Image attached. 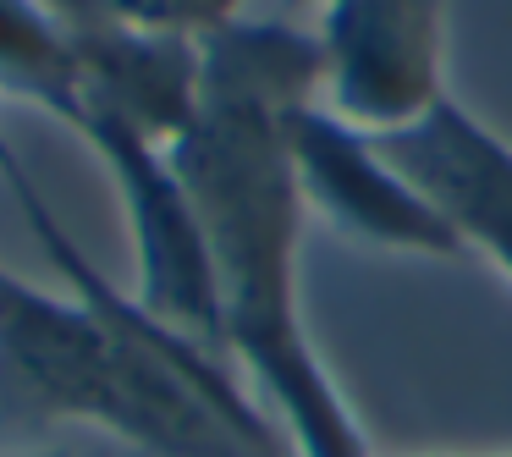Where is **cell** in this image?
<instances>
[{
    "label": "cell",
    "mask_w": 512,
    "mask_h": 457,
    "mask_svg": "<svg viewBox=\"0 0 512 457\" xmlns=\"http://www.w3.org/2000/svg\"><path fill=\"white\" fill-rule=\"evenodd\" d=\"M375 138V133H369ZM375 149L441 210L457 243L485 254L512 281V144L468 105L441 100L424 122L380 133Z\"/></svg>",
    "instance_id": "cell-7"
},
{
    "label": "cell",
    "mask_w": 512,
    "mask_h": 457,
    "mask_svg": "<svg viewBox=\"0 0 512 457\" xmlns=\"http://www.w3.org/2000/svg\"><path fill=\"white\" fill-rule=\"evenodd\" d=\"M281 144L298 171L303 204L336 226L342 237L391 254H424V259H463L468 248L441 221L430 199L375 149V138L358 133L325 105L281 116Z\"/></svg>",
    "instance_id": "cell-5"
},
{
    "label": "cell",
    "mask_w": 512,
    "mask_h": 457,
    "mask_svg": "<svg viewBox=\"0 0 512 457\" xmlns=\"http://www.w3.org/2000/svg\"><path fill=\"white\" fill-rule=\"evenodd\" d=\"M0 155H6V138H0Z\"/></svg>",
    "instance_id": "cell-13"
},
{
    "label": "cell",
    "mask_w": 512,
    "mask_h": 457,
    "mask_svg": "<svg viewBox=\"0 0 512 457\" xmlns=\"http://www.w3.org/2000/svg\"><path fill=\"white\" fill-rule=\"evenodd\" d=\"M78 50L83 111H105L171 149L199 116V45L182 34L122 23L100 0H56ZM78 111V116H83ZM72 116V122H78Z\"/></svg>",
    "instance_id": "cell-6"
},
{
    "label": "cell",
    "mask_w": 512,
    "mask_h": 457,
    "mask_svg": "<svg viewBox=\"0 0 512 457\" xmlns=\"http://www.w3.org/2000/svg\"><path fill=\"white\" fill-rule=\"evenodd\" d=\"M0 94H17L67 127L83 111L78 50L56 0H0Z\"/></svg>",
    "instance_id": "cell-9"
},
{
    "label": "cell",
    "mask_w": 512,
    "mask_h": 457,
    "mask_svg": "<svg viewBox=\"0 0 512 457\" xmlns=\"http://www.w3.org/2000/svg\"><path fill=\"white\" fill-rule=\"evenodd\" d=\"M292 6H331V0H292Z\"/></svg>",
    "instance_id": "cell-11"
},
{
    "label": "cell",
    "mask_w": 512,
    "mask_h": 457,
    "mask_svg": "<svg viewBox=\"0 0 512 457\" xmlns=\"http://www.w3.org/2000/svg\"><path fill=\"white\" fill-rule=\"evenodd\" d=\"M430 457H446V452H430ZM507 457H512V452H507Z\"/></svg>",
    "instance_id": "cell-12"
},
{
    "label": "cell",
    "mask_w": 512,
    "mask_h": 457,
    "mask_svg": "<svg viewBox=\"0 0 512 457\" xmlns=\"http://www.w3.org/2000/svg\"><path fill=\"white\" fill-rule=\"evenodd\" d=\"M111 17L138 28H155V34H182V39H204L210 28L243 17L248 0H100Z\"/></svg>",
    "instance_id": "cell-10"
},
{
    "label": "cell",
    "mask_w": 512,
    "mask_h": 457,
    "mask_svg": "<svg viewBox=\"0 0 512 457\" xmlns=\"http://www.w3.org/2000/svg\"><path fill=\"white\" fill-rule=\"evenodd\" d=\"M78 138L100 155L105 177L122 193L127 226H133V259H138V287L133 303L155 314L160 325L204 342L210 353L226 358L221 347V298H215V265L204 243V221L182 188L171 155L155 138L133 133L127 122L105 111H83Z\"/></svg>",
    "instance_id": "cell-3"
},
{
    "label": "cell",
    "mask_w": 512,
    "mask_h": 457,
    "mask_svg": "<svg viewBox=\"0 0 512 457\" xmlns=\"http://www.w3.org/2000/svg\"><path fill=\"white\" fill-rule=\"evenodd\" d=\"M0 182L67 281L45 292L0 265V408L23 424H94L144 457H287L221 353L116 292L12 149Z\"/></svg>",
    "instance_id": "cell-1"
},
{
    "label": "cell",
    "mask_w": 512,
    "mask_h": 457,
    "mask_svg": "<svg viewBox=\"0 0 512 457\" xmlns=\"http://www.w3.org/2000/svg\"><path fill=\"white\" fill-rule=\"evenodd\" d=\"M193 45H199V105H248L265 116L325 105V45L309 28L232 17Z\"/></svg>",
    "instance_id": "cell-8"
},
{
    "label": "cell",
    "mask_w": 512,
    "mask_h": 457,
    "mask_svg": "<svg viewBox=\"0 0 512 457\" xmlns=\"http://www.w3.org/2000/svg\"><path fill=\"white\" fill-rule=\"evenodd\" d=\"M166 155L204 221L221 298V347L259 380L265 402H276L292 430V452L375 457L298 314V248L309 204L281 144V116L248 105H199L193 127Z\"/></svg>",
    "instance_id": "cell-2"
},
{
    "label": "cell",
    "mask_w": 512,
    "mask_h": 457,
    "mask_svg": "<svg viewBox=\"0 0 512 457\" xmlns=\"http://www.w3.org/2000/svg\"><path fill=\"white\" fill-rule=\"evenodd\" d=\"M325 111L358 133H402L446 94V0H331L320 23Z\"/></svg>",
    "instance_id": "cell-4"
}]
</instances>
